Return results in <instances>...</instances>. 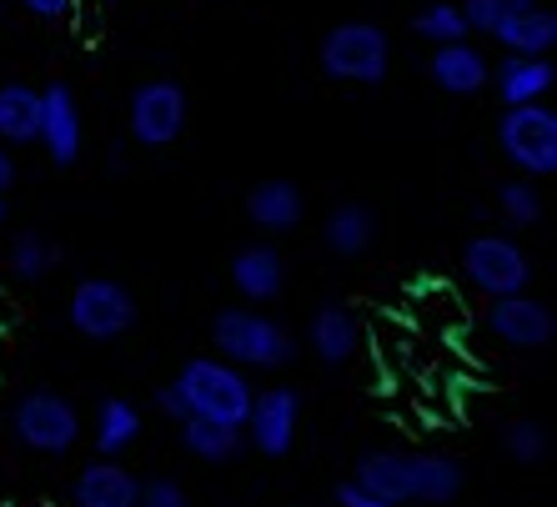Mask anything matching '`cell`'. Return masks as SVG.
Masks as SVG:
<instances>
[{
  "mask_svg": "<svg viewBox=\"0 0 557 507\" xmlns=\"http://www.w3.org/2000/svg\"><path fill=\"white\" fill-rule=\"evenodd\" d=\"M337 507H407V503H392V497H382V493H372V487H362L357 478H347V482H337Z\"/></svg>",
  "mask_w": 557,
  "mask_h": 507,
  "instance_id": "30",
  "label": "cell"
},
{
  "mask_svg": "<svg viewBox=\"0 0 557 507\" xmlns=\"http://www.w3.org/2000/svg\"><path fill=\"white\" fill-rule=\"evenodd\" d=\"M351 478L407 507H447L462 497L467 468L447 453H403V447H372L357 457Z\"/></svg>",
  "mask_w": 557,
  "mask_h": 507,
  "instance_id": "1",
  "label": "cell"
},
{
  "mask_svg": "<svg viewBox=\"0 0 557 507\" xmlns=\"http://www.w3.org/2000/svg\"><path fill=\"white\" fill-rule=\"evenodd\" d=\"M136 292L116 276H81L65 301V322L86 342H121L136 326Z\"/></svg>",
  "mask_w": 557,
  "mask_h": 507,
  "instance_id": "7",
  "label": "cell"
},
{
  "mask_svg": "<svg viewBox=\"0 0 557 507\" xmlns=\"http://www.w3.org/2000/svg\"><path fill=\"white\" fill-rule=\"evenodd\" d=\"M111 5H116V0H111Z\"/></svg>",
  "mask_w": 557,
  "mask_h": 507,
  "instance_id": "36",
  "label": "cell"
},
{
  "mask_svg": "<svg viewBox=\"0 0 557 507\" xmlns=\"http://www.w3.org/2000/svg\"><path fill=\"white\" fill-rule=\"evenodd\" d=\"M182 428V447L196 457V462H211V468H226L236 457L247 453V432L232 428V422H211V417H186L176 422Z\"/></svg>",
  "mask_w": 557,
  "mask_h": 507,
  "instance_id": "21",
  "label": "cell"
},
{
  "mask_svg": "<svg viewBox=\"0 0 557 507\" xmlns=\"http://www.w3.org/2000/svg\"><path fill=\"white\" fill-rule=\"evenodd\" d=\"M457 11H462L467 30H478V36H493L497 21L512 11V0H457Z\"/></svg>",
  "mask_w": 557,
  "mask_h": 507,
  "instance_id": "29",
  "label": "cell"
},
{
  "mask_svg": "<svg viewBox=\"0 0 557 507\" xmlns=\"http://www.w3.org/2000/svg\"><path fill=\"white\" fill-rule=\"evenodd\" d=\"M497 46L512 55H553L557 46V15L547 5H522V11H507L497 21Z\"/></svg>",
  "mask_w": 557,
  "mask_h": 507,
  "instance_id": "20",
  "label": "cell"
},
{
  "mask_svg": "<svg viewBox=\"0 0 557 507\" xmlns=\"http://www.w3.org/2000/svg\"><path fill=\"white\" fill-rule=\"evenodd\" d=\"M503 453L518 462V468H543L553 457V428L537 422V417H507L503 432H497Z\"/></svg>",
  "mask_w": 557,
  "mask_h": 507,
  "instance_id": "25",
  "label": "cell"
},
{
  "mask_svg": "<svg viewBox=\"0 0 557 507\" xmlns=\"http://www.w3.org/2000/svg\"><path fill=\"white\" fill-rule=\"evenodd\" d=\"M462 276L482 297H512L532 286V257L512 232H478L462 247Z\"/></svg>",
  "mask_w": 557,
  "mask_h": 507,
  "instance_id": "8",
  "label": "cell"
},
{
  "mask_svg": "<svg viewBox=\"0 0 557 507\" xmlns=\"http://www.w3.org/2000/svg\"><path fill=\"white\" fill-rule=\"evenodd\" d=\"M211 342L242 372H282V367L297 362V332L276 322V317H267L261 307H251V301L221 307L211 317Z\"/></svg>",
  "mask_w": 557,
  "mask_h": 507,
  "instance_id": "2",
  "label": "cell"
},
{
  "mask_svg": "<svg viewBox=\"0 0 557 507\" xmlns=\"http://www.w3.org/2000/svg\"><path fill=\"white\" fill-rule=\"evenodd\" d=\"M40 131V91L26 81H5L0 86V141L5 146H36Z\"/></svg>",
  "mask_w": 557,
  "mask_h": 507,
  "instance_id": "23",
  "label": "cell"
},
{
  "mask_svg": "<svg viewBox=\"0 0 557 507\" xmlns=\"http://www.w3.org/2000/svg\"><path fill=\"white\" fill-rule=\"evenodd\" d=\"M36 146L55 166H76L81 161V146H86V121H81V101L65 81H51L40 86V131H36Z\"/></svg>",
  "mask_w": 557,
  "mask_h": 507,
  "instance_id": "12",
  "label": "cell"
},
{
  "mask_svg": "<svg viewBox=\"0 0 557 507\" xmlns=\"http://www.w3.org/2000/svg\"><path fill=\"white\" fill-rule=\"evenodd\" d=\"M307 347H311V357L326 367L351 362L357 347H362V322H357V312H351L347 301H322L307 322Z\"/></svg>",
  "mask_w": 557,
  "mask_h": 507,
  "instance_id": "17",
  "label": "cell"
},
{
  "mask_svg": "<svg viewBox=\"0 0 557 507\" xmlns=\"http://www.w3.org/2000/svg\"><path fill=\"white\" fill-rule=\"evenodd\" d=\"M317 65L326 81H342V86H382L392 71V40L372 21H342L322 36Z\"/></svg>",
  "mask_w": 557,
  "mask_h": 507,
  "instance_id": "4",
  "label": "cell"
},
{
  "mask_svg": "<svg viewBox=\"0 0 557 507\" xmlns=\"http://www.w3.org/2000/svg\"><path fill=\"white\" fill-rule=\"evenodd\" d=\"M136 507H191V497H186V487L176 478L151 472V478H141V497H136Z\"/></svg>",
  "mask_w": 557,
  "mask_h": 507,
  "instance_id": "28",
  "label": "cell"
},
{
  "mask_svg": "<svg viewBox=\"0 0 557 507\" xmlns=\"http://www.w3.org/2000/svg\"><path fill=\"white\" fill-rule=\"evenodd\" d=\"M497 151L507 166H518V176L543 182L557 171V111L543 101L528 106H503L497 116Z\"/></svg>",
  "mask_w": 557,
  "mask_h": 507,
  "instance_id": "5",
  "label": "cell"
},
{
  "mask_svg": "<svg viewBox=\"0 0 557 507\" xmlns=\"http://www.w3.org/2000/svg\"><path fill=\"white\" fill-rule=\"evenodd\" d=\"M242 211H247V222L257 232L286 236V232H297L301 217H307V196H301V186L292 176H267V182H257L247 191V207Z\"/></svg>",
  "mask_w": 557,
  "mask_h": 507,
  "instance_id": "16",
  "label": "cell"
},
{
  "mask_svg": "<svg viewBox=\"0 0 557 507\" xmlns=\"http://www.w3.org/2000/svg\"><path fill=\"white\" fill-rule=\"evenodd\" d=\"M156 412L166 417V422H186V417H191V407H186L176 382H161V387H156Z\"/></svg>",
  "mask_w": 557,
  "mask_h": 507,
  "instance_id": "31",
  "label": "cell"
},
{
  "mask_svg": "<svg viewBox=\"0 0 557 507\" xmlns=\"http://www.w3.org/2000/svg\"><path fill=\"white\" fill-rule=\"evenodd\" d=\"M487 86H497V101H503V106L543 101V96L557 86L553 55H512V51H507L503 61H497V71L487 76Z\"/></svg>",
  "mask_w": 557,
  "mask_h": 507,
  "instance_id": "18",
  "label": "cell"
},
{
  "mask_svg": "<svg viewBox=\"0 0 557 507\" xmlns=\"http://www.w3.org/2000/svg\"><path fill=\"white\" fill-rule=\"evenodd\" d=\"M226 276H232L236 297L251 301V307H267L286 292V257L272 247V242H251V247L232 251L226 261Z\"/></svg>",
  "mask_w": 557,
  "mask_h": 507,
  "instance_id": "13",
  "label": "cell"
},
{
  "mask_svg": "<svg viewBox=\"0 0 557 507\" xmlns=\"http://www.w3.org/2000/svg\"><path fill=\"white\" fill-rule=\"evenodd\" d=\"M412 30L422 40H432V46H447V40L472 36L467 21H462V11H457V0H432V5H422V11L412 15Z\"/></svg>",
  "mask_w": 557,
  "mask_h": 507,
  "instance_id": "27",
  "label": "cell"
},
{
  "mask_svg": "<svg viewBox=\"0 0 557 507\" xmlns=\"http://www.w3.org/2000/svg\"><path fill=\"white\" fill-rule=\"evenodd\" d=\"M487 332L518 351H543L557 342V312L547 301L532 297V292L493 297V307H487Z\"/></svg>",
  "mask_w": 557,
  "mask_h": 507,
  "instance_id": "11",
  "label": "cell"
},
{
  "mask_svg": "<svg viewBox=\"0 0 557 507\" xmlns=\"http://www.w3.org/2000/svg\"><path fill=\"white\" fill-rule=\"evenodd\" d=\"M126 116H131L126 121L131 141L146 146V151H166L171 141H182L186 116H191V101H186L182 81L156 76V81H141V86L131 91Z\"/></svg>",
  "mask_w": 557,
  "mask_h": 507,
  "instance_id": "9",
  "label": "cell"
},
{
  "mask_svg": "<svg viewBox=\"0 0 557 507\" xmlns=\"http://www.w3.org/2000/svg\"><path fill=\"white\" fill-rule=\"evenodd\" d=\"M297 428H301V392L276 382V387H261L251 397L247 412V447H257L261 457H286L297 447Z\"/></svg>",
  "mask_w": 557,
  "mask_h": 507,
  "instance_id": "10",
  "label": "cell"
},
{
  "mask_svg": "<svg viewBox=\"0 0 557 507\" xmlns=\"http://www.w3.org/2000/svg\"><path fill=\"white\" fill-rule=\"evenodd\" d=\"M176 387H182L191 417H211V422H232V428H247L251 397L257 387L247 382V372L226 357H186L182 372H176Z\"/></svg>",
  "mask_w": 557,
  "mask_h": 507,
  "instance_id": "3",
  "label": "cell"
},
{
  "mask_svg": "<svg viewBox=\"0 0 557 507\" xmlns=\"http://www.w3.org/2000/svg\"><path fill=\"white\" fill-rule=\"evenodd\" d=\"M376 232H382V226H376V211L367 207V201H342V207L326 211V222H322L326 251L342 261L367 257V251L376 247Z\"/></svg>",
  "mask_w": 557,
  "mask_h": 507,
  "instance_id": "19",
  "label": "cell"
},
{
  "mask_svg": "<svg viewBox=\"0 0 557 507\" xmlns=\"http://www.w3.org/2000/svg\"><path fill=\"white\" fill-rule=\"evenodd\" d=\"M5 211H11V201H5V191H0V226H5Z\"/></svg>",
  "mask_w": 557,
  "mask_h": 507,
  "instance_id": "35",
  "label": "cell"
},
{
  "mask_svg": "<svg viewBox=\"0 0 557 507\" xmlns=\"http://www.w3.org/2000/svg\"><path fill=\"white\" fill-rule=\"evenodd\" d=\"M497 217H503L507 232H528V226L543 222V191L532 176H512V182L497 186Z\"/></svg>",
  "mask_w": 557,
  "mask_h": 507,
  "instance_id": "26",
  "label": "cell"
},
{
  "mask_svg": "<svg viewBox=\"0 0 557 507\" xmlns=\"http://www.w3.org/2000/svg\"><path fill=\"white\" fill-rule=\"evenodd\" d=\"M11 432L26 453L40 457H65L81 443V412L76 403L55 387H30L15 397L11 407Z\"/></svg>",
  "mask_w": 557,
  "mask_h": 507,
  "instance_id": "6",
  "label": "cell"
},
{
  "mask_svg": "<svg viewBox=\"0 0 557 507\" xmlns=\"http://www.w3.org/2000/svg\"><path fill=\"white\" fill-rule=\"evenodd\" d=\"M141 432H146L141 407L126 403V397H101V407H96V453L101 457L131 453L141 443Z\"/></svg>",
  "mask_w": 557,
  "mask_h": 507,
  "instance_id": "22",
  "label": "cell"
},
{
  "mask_svg": "<svg viewBox=\"0 0 557 507\" xmlns=\"http://www.w3.org/2000/svg\"><path fill=\"white\" fill-rule=\"evenodd\" d=\"M55 261H61V247H55L46 232L26 226V232L11 236V251H5V267H11L15 282H46L55 272Z\"/></svg>",
  "mask_w": 557,
  "mask_h": 507,
  "instance_id": "24",
  "label": "cell"
},
{
  "mask_svg": "<svg viewBox=\"0 0 557 507\" xmlns=\"http://www.w3.org/2000/svg\"><path fill=\"white\" fill-rule=\"evenodd\" d=\"M428 76L442 96H482L487 76H493V61L472 40H447V46H432Z\"/></svg>",
  "mask_w": 557,
  "mask_h": 507,
  "instance_id": "15",
  "label": "cell"
},
{
  "mask_svg": "<svg viewBox=\"0 0 557 507\" xmlns=\"http://www.w3.org/2000/svg\"><path fill=\"white\" fill-rule=\"evenodd\" d=\"M15 5L26 15H36V21H71L81 0H15Z\"/></svg>",
  "mask_w": 557,
  "mask_h": 507,
  "instance_id": "32",
  "label": "cell"
},
{
  "mask_svg": "<svg viewBox=\"0 0 557 507\" xmlns=\"http://www.w3.org/2000/svg\"><path fill=\"white\" fill-rule=\"evenodd\" d=\"M106 166H111V176H121V171H126V146H111V151H106Z\"/></svg>",
  "mask_w": 557,
  "mask_h": 507,
  "instance_id": "34",
  "label": "cell"
},
{
  "mask_svg": "<svg viewBox=\"0 0 557 507\" xmlns=\"http://www.w3.org/2000/svg\"><path fill=\"white\" fill-rule=\"evenodd\" d=\"M15 176H21V166H15V146L0 141V191H11Z\"/></svg>",
  "mask_w": 557,
  "mask_h": 507,
  "instance_id": "33",
  "label": "cell"
},
{
  "mask_svg": "<svg viewBox=\"0 0 557 507\" xmlns=\"http://www.w3.org/2000/svg\"><path fill=\"white\" fill-rule=\"evenodd\" d=\"M141 497V478L131 468H121V457H96L76 472L71 482V507H136Z\"/></svg>",
  "mask_w": 557,
  "mask_h": 507,
  "instance_id": "14",
  "label": "cell"
}]
</instances>
